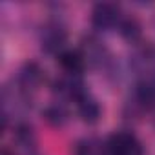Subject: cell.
Masks as SVG:
<instances>
[{
  "label": "cell",
  "mask_w": 155,
  "mask_h": 155,
  "mask_svg": "<svg viewBox=\"0 0 155 155\" xmlns=\"http://www.w3.org/2000/svg\"><path fill=\"white\" fill-rule=\"evenodd\" d=\"M110 155H142V146L139 139L130 131H117L108 140Z\"/></svg>",
  "instance_id": "5"
},
{
  "label": "cell",
  "mask_w": 155,
  "mask_h": 155,
  "mask_svg": "<svg viewBox=\"0 0 155 155\" xmlns=\"http://www.w3.org/2000/svg\"><path fill=\"white\" fill-rule=\"evenodd\" d=\"M2 155H13V153H11L8 148H4V150H2Z\"/></svg>",
  "instance_id": "14"
},
{
  "label": "cell",
  "mask_w": 155,
  "mask_h": 155,
  "mask_svg": "<svg viewBox=\"0 0 155 155\" xmlns=\"http://www.w3.org/2000/svg\"><path fill=\"white\" fill-rule=\"evenodd\" d=\"M15 135H17V140L22 146H26V148H29V146L35 144V133H33V128L29 124H18Z\"/></svg>",
  "instance_id": "13"
},
{
  "label": "cell",
  "mask_w": 155,
  "mask_h": 155,
  "mask_svg": "<svg viewBox=\"0 0 155 155\" xmlns=\"http://www.w3.org/2000/svg\"><path fill=\"white\" fill-rule=\"evenodd\" d=\"M135 104L142 110L155 108V71L139 77L135 86Z\"/></svg>",
  "instance_id": "6"
},
{
  "label": "cell",
  "mask_w": 155,
  "mask_h": 155,
  "mask_svg": "<svg viewBox=\"0 0 155 155\" xmlns=\"http://www.w3.org/2000/svg\"><path fill=\"white\" fill-rule=\"evenodd\" d=\"M66 38H68V33H66V28L57 22V20H51L48 22L44 28H42V33H40V46L46 53L53 55V53H58L64 44H66Z\"/></svg>",
  "instance_id": "4"
},
{
  "label": "cell",
  "mask_w": 155,
  "mask_h": 155,
  "mask_svg": "<svg viewBox=\"0 0 155 155\" xmlns=\"http://www.w3.org/2000/svg\"><path fill=\"white\" fill-rule=\"evenodd\" d=\"M119 33L122 38L135 42L140 37V24L135 17H122L120 24H119Z\"/></svg>",
  "instance_id": "12"
},
{
  "label": "cell",
  "mask_w": 155,
  "mask_h": 155,
  "mask_svg": "<svg viewBox=\"0 0 155 155\" xmlns=\"http://www.w3.org/2000/svg\"><path fill=\"white\" fill-rule=\"evenodd\" d=\"M58 64L62 68L64 73H71V75H81L84 66H86V60L82 57L81 51H73V49H68V51H62L58 55Z\"/></svg>",
  "instance_id": "8"
},
{
  "label": "cell",
  "mask_w": 155,
  "mask_h": 155,
  "mask_svg": "<svg viewBox=\"0 0 155 155\" xmlns=\"http://www.w3.org/2000/svg\"><path fill=\"white\" fill-rule=\"evenodd\" d=\"M75 104H77V111H79V115L82 117L84 122L93 124V122L99 120V117H101V106H99V102L90 93H86L84 97H81Z\"/></svg>",
  "instance_id": "9"
},
{
  "label": "cell",
  "mask_w": 155,
  "mask_h": 155,
  "mask_svg": "<svg viewBox=\"0 0 155 155\" xmlns=\"http://www.w3.org/2000/svg\"><path fill=\"white\" fill-rule=\"evenodd\" d=\"M120 20V8L113 2H99L91 11V26L97 31H110L113 28H119Z\"/></svg>",
  "instance_id": "3"
},
{
  "label": "cell",
  "mask_w": 155,
  "mask_h": 155,
  "mask_svg": "<svg viewBox=\"0 0 155 155\" xmlns=\"http://www.w3.org/2000/svg\"><path fill=\"white\" fill-rule=\"evenodd\" d=\"M75 155H110V153H108V144H102L95 137H88L77 144Z\"/></svg>",
  "instance_id": "11"
},
{
  "label": "cell",
  "mask_w": 155,
  "mask_h": 155,
  "mask_svg": "<svg viewBox=\"0 0 155 155\" xmlns=\"http://www.w3.org/2000/svg\"><path fill=\"white\" fill-rule=\"evenodd\" d=\"M42 117H44V120H46L49 126H53V128H62V126L68 122L69 113H68V110H66V106H64L62 102H53V104H49V106L42 111Z\"/></svg>",
  "instance_id": "10"
},
{
  "label": "cell",
  "mask_w": 155,
  "mask_h": 155,
  "mask_svg": "<svg viewBox=\"0 0 155 155\" xmlns=\"http://www.w3.org/2000/svg\"><path fill=\"white\" fill-rule=\"evenodd\" d=\"M51 90L60 99H69V101H75V102L88 93L82 77L81 75H71V73H64V75L57 77L53 81Z\"/></svg>",
  "instance_id": "2"
},
{
  "label": "cell",
  "mask_w": 155,
  "mask_h": 155,
  "mask_svg": "<svg viewBox=\"0 0 155 155\" xmlns=\"http://www.w3.org/2000/svg\"><path fill=\"white\" fill-rule=\"evenodd\" d=\"M42 82V69L38 68L37 62H26L17 75V86L18 91L24 95H29L31 91H35Z\"/></svg>",
  "instance_id": "7"
},
{
  "label": "cell",
  "mask_w": 155,
  "mask_h": 155,
  "mask_svg": "<svg viewBox=\"0 0 155 155\" xmlns=\"http://www.w3.org/2000/svg\"><path fill=\"white\" fill-rule=\"evenodd\" d=\"M81 53L86 60L88 66H91L93 69H101V71H111L113 68V57L110 53V49L106 48V44L90 35V37H84L82 42H81Z\"/></svg>",
  "instance_id": "1"
}]
</instances>
